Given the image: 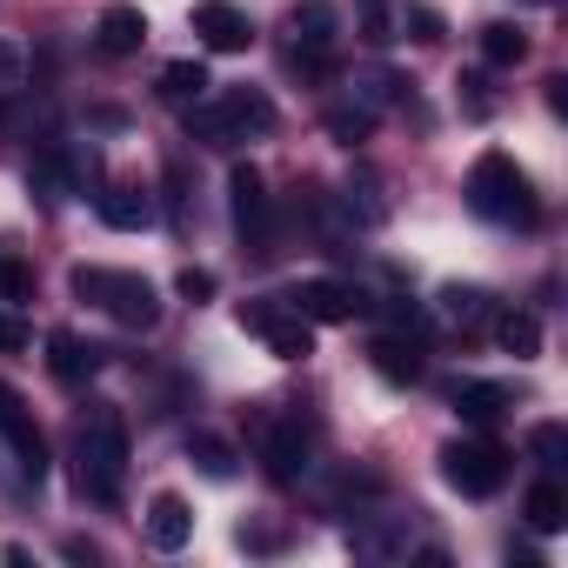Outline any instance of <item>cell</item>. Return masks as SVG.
Wrapping results in <instances>:
<instances>
[{
	"instance_id": "8",
	"label": "cell",
	"mask_w": 568,
	"mask_h": 568,
	"mask_svg": "<svg viewBox=\"0 0 568 568\" xmlns=\"http://www.w3.org/2000/svg\"><path fill=\"white\" fill-rule=\"evenodd\" d=\"M227 194H234V234H241V247H247L254 261H267V254H274V201H267V181H261V168L234 161V174H227Z\"/></svg>"
},
{
	"instance_id": "3",
	"label": "cell",
	"mask_w": 568,
	"mask_h": 568,
	"mask_svg": "<svg viewBox=\"0 0 568 568\" xmlns=\"http://www.w3.org/2000/svg\"><path fill=\"white\" fill-rule=\"evenodd\" d=\"M468 207L495 227H535V187L508 154H481L468 168Z\"/></svg>"
},
{
	"instance_id": "17",
	"label": "cell",
	"mask_w": 568,
	"mask_h": 568,
	"mask_svg": "<svg viewBox=\"0 0 568 568\" xmlns=\"http://www.w3.org/2000/svg\"><path fill=\"white\" fill-rule=\"evenodd\" d=\"M48 368H54V382L81 388V382L101 368V348H94V342H81V335H48Z\"/></svg>"
},
{
	"instance_id": "22",
	"label": "cell",
	"mask_w": 568,
	"mask_h": 568,
	"mask_svg": "<svg viewBox=\"0 0 568 568\" xmlns=\"http://www.w3.org/2000/svg\"><path fill=\"white\" fill-rule=\"evenodd\" d=\"M355 34L368 48H395L402 41V0H355Z\"/></svg>"
},
{
	"instance_id": "23",
	"label": "cell",
	"mask_w": 568,
	"mask_h": 568,
	"mask_svg": "<svg viewBox=\"0 0 568 568\" xmlns=\"http://www.w3.org/2000/svg\"><path fill=\"white\" fill-rule=\"evenodd\" d=\"M495 322V342L515 355V362H535L541 355V322L528 315V308H501V315H488Z\"/></svg>"
},
{
	"instance_id": "16",
	"label": "cell",
	"mask_w": 568,
	"mask_h": 568,
	"mask_svg": "<svg viewBox=\"0 0 568 568\" xmlns=\"http://www.w3.org/2000/svg\"><path fill=\"white\" fill-rule=\"evenodd\" d=\"M94 207H101V221H108V227H121V234H134V227H148V221H154L148 187H134V181L101 187V194H94Z\"/></svg>"
},
{
	"instance_id": "30",
	"label": "cell",
	"mask_w": 568,
	"mask_h": 568,
	"mask_svg": "<svg viewBox=\"0 0 568 568\" xmlns=\"http://www.w3.org/2000/svg\"><path fill=\"white\" fill-rule=\"evenodd\" d=\"M348 214H355L362 227L388 221V201H382V181H375V174H355V181H348Z\"/></svg>"
},
{
	"instance_id": "1",
	"label": "cell",
	"mask_w": 568,
	"mask_h": 568,
	"mask_svg": "<svg viewBox=\"0 0 568 568\" xmlns=\"http://www.w3.org/2000/svg\"><path fill=\"white\" fill-rule=\"evenodd\" d=\"M74 481L88 501L114 508L121 501V481H128V422L114 408H88V422L74 428Z\"/></svg>"
},
{
	"instance_id": "35",
	"label": "cell",
	"mask_w": 568,
	"mask_h": 568,
	"mask_svg": "<svg viewBox=\"0 0 568 568\" xmlns=\"http://www.w3.org/2000/svg\"><path fill=\"white\" fill-rule=\"evenodd\" d=\"M168 214H174V227H187V174H181V161L168 168Z\"/></svg>"
},
{
	"instance_id": "11",
	"label": "cell",
	"mask_w": 568,
	"mask_h": 568,
	"mask_svg": "<svg viewBox=\"0 0 568 568\" xmlns=\"http://www.w3.org/2000/svg\"><path fill=\"white\" fill-rule=\"evenodd\" d=\"M261 462H267L274 481H302L308 475V428H302V415H274L261 428Z\"/></svg>"
},
{
	"instance_id": "21",
	"label": "cell",
	"mask_w": 568,
	"mask_h": 568,
	"mask_svg": "<svg viewBox=\"0 0 568 568\" xmlns=\"http://www.w3.org/2000/svg\"><path fill=\"white\" fill-rule=\"evenodd\" d=\"M521 515H528V528H535V535H555V528L568 521V488H561L555 475H541V481L521 495Z\"/></svg>"
},
{
	"instance_id": "33",
	"label": "cell",
	"mask_w": 568,
	"mask_h": 568,
	"mask_svg": "<svg viewBox=\"0 0 568 568\" xmlns=\"http://www.w3.org/2000/svg\"><path fill=\"white\" fill-rule=\"evenodd\" d=\"M415 28V41H442V14L422 8V0H402V34Z\"/></svg>"
},
{
	"instance_id": "9",
	"label": "cell",
	"mask_w": 568,
	"mask_h": 568,
	"mask_svg": "<svg viewBox=\"0 0 568 568\" xmlns=\"http://www.w3.org/2000/svg\"><path fill=\"white\" fill-rule=\"evenodd\" d=\"M0 442H8V455H14V468H21L28 481L48 475V435H41L34 408H28L8 382H0Z\"/></svg>"
},
{
	"instance_id": "18",
	"label": "cell",
	"mask_w": 568,
	"mask_h": 568,
	"mask_svg": "<svg viewBox=\"0 0 568 568\" xmlns=\"http://www.w3.org/2000/svg\"><path fill=\"white\" fill-rule=\"evenodd\" d=\"M141 41H148V14H141V8H108V14H101V54H108V61L141 54Z\"/></svg>"
},
{
	"instance_id": "31",
	"label": "cell",
	"mask_w": 568,
	"mask_h": 568,
	"mask_svg": "<svg viewBox=\"0 0 568 568\" xmlns=\"http://www.w3.org/2000/svg\"><path fill=\"white\" fill-rule=\"evenodd\" d=\"M528 455L541 462V475H561V462H568V428H561V422H541V428L528 435Z\"/></svg>"
},
{
	"instance_id": "25",
	"label": "cell",
	"mask_w": 568,
	"mask_h": 568,
	"mask_svg": "<svg viewBox=\"0 0 568 568\" xmlns=\"http://www.w3.org/2000/svg\"><path fill=\"white\" fill-rule=\"evenodd\" d=\"M201 94H207V68H201V61H168V68H161V101L194 108Z\"/></svg>"
},
{
	"instance_id": "4",
	"label": "cell",
	"mask_w": 568,
	"mask_h": 568,
	"mask_svg": "<svg viewBox=\"0 0 568 568\" xmlns=\"http://www.w3.org/2000/svg\"><path fill=\"white\" fill-rule=\"evenodd\" d=\"M74 295L94 302L101 315H114L121 328H154V322H161L154 281H141V274H128V267H74Z\"/></svg>"
},
{
	"instance_id": "20",
	"label": "cell",
	"mask_w": 568,
	"mask_h": 568,
	"mask_svg": "<svg viewBox=\"0 0 568 568\" xmlns=\"http://www.w3.org/2000/svg\"><path fill=\"white\" fill-rule=\"evenodd\" d=\"M455 415L468 428H495L508 415V388H495V382H455Z\"/></svg>"
},
{
	"instance_id": "2",
	"label": "cell",
	"mask_w": 568,
	"mask_h": 568,
	"mask_svg": "<svg viewBox=\"0 0 568 568\" xmlns=\"http://www.w3.org/2000/svg\"><path fill=\"white\" fill-rule=\"evenodd\" d=\"M274 128V101L261 94V88H234V94H221V101H194L187 108V134L194 141H207V148H241V141H254V134H267Z\"/></svg>"
},
{
	"instance_id": "14",
	"label": "cell",
	"mask_w": 568,
	"mask_h": 568,
	"mask_svg": "<svg viewBox=\"0 0 568 568\" xmlns=\"http://www.w3.org/2000/svg\"><path fill=\"white\" fill-rule=\"evenodd\" d=\"M348 548H355L362 561H402V555L415 548V521H408V515H375L368 528L348 535Z\"/></svg>"
},
{
	"instance_id": "27",
	"label": "cell",
	"mask_w": 568,
	"mask_h": 568,
	"mask_svg": "<svg viewBox=\"0 0 568 568\" xmlns=\"http://www.w3.org/2000/svg\"><path fill=\"white\" fill-rule=\"evenodd\" d=\"M375 121H382L375 108H362V101H342V108H328V121H322V128H328L342 148H355V141H368V134H375Z\"/></svg>"
},
{
	"instance_id": "26",
	"label": "cell",
	"mask_w": 568,
	"mask_h": 568,
	"mask_svg": "<svg viewBox=\"0 0 568 568\" xmlns=\"http://www.w3.org/2000/svg\"><path fill=\"white\" fill-rule=\"evenodd\" d=\"M481 61H488V68H521V61H528V34L508 28V21L481 28Z\"/></svg>"
},
{
	"instance_id": "29",
	"label": "cell",
	"mask_w": 568,
	"mask_h": 568,
	"mask_svg": "<svg viewBox=\"0 0 568 568\" xmlns=\"http://www.w3.org/2000/svg\"><path fill=\"white\" fill-rule=\"evenodd\" d=\"M187 455L201 462V475H207V481H227V475H234V448H227L221 435H207V428H201V435H187Z\"/></svg>"
},
{
	"instance_id": "10",
	"label": "cell",
	"mask_w": 568,
	"mask_h": 568,
	"mask_svg": "<svg viewBox=\"0 0 568 568\" xmlns=\"http://www.w3.org/2000/svg\"><path fill=\"white\" fill-rule=\"evenodd\" d=\"M288 302H295L308 322H322V328H342V322H362V315H375V302L355 288V281H328V274H322V281H302V288H295Z\"/></svg>"
},
{
	"instance_id": "6",
	"label": "cell",
	"mask_w": 568,
	"mask_h": 568,
	"mask_svg": "<svg viewBox=\"0 0 568 568\" xmlns=\"http://www.w3.org/2000/svg\"><path fill=\"white\" fill-rule=\"evenodd\" d=\"M288 34H295L288 61H295L302 74L328 81V74H335V48H342V14H335V0H302V8L288 14Z\"/></svg>"
},
{
	"instance_id": "34",
	"label": "cell",
	"mask_w": 568,
	"mask_h": 568,
	"mask_svg": "<svg viewBox=\"0 0 568 568\" xmlns=\"http://www.w3.org/2000/svg\"><path fill=\"white\" fill-rule=\"evenodd\" d=\"M28 348H34V328L14 308H0V355H28Z\"/></svg>"
},
{
	"instance_id": "24",
	"label": "cell",
	"mask_w": 568,
	"mask_h": 568,
	"mask_svg": "<svg viewBox=\"0 0 568 568\" xmlns=\"http://www.w3.org/2000/svg\"><path fill=\"white\" fill-rule=\"evenodd\" d=\"M488 315H495V302H488L481 288H442V322H448V328L475 335V328H481Z\"/></svg>"
},
{
	"instance_id": "37",
	"label": "cell",
	"mask_w": 568,
	"mask_h": 568,
	"mask_svg": "<svg viewBox=\"0 0 568 568\" xmlns=\"http://www.w3.org/2000/svg\"><path fill=\"white\" fill-rule=\"evenodd\" d=\"M14 81H21V48L0 41V88H14Z\"/></svg>"
},
{
	"instance_id": "28",
	"label": "cell",
	"mask_w": 568,
	"mask_h": 568,
	"mask_svg": "<svg viewBox=\"0 0 568 568\" xmlns=\"http://www.w3.org/2000/svg\"><path fill=\"white\" fill-rule=\"evenodd\" d=\"M355 101L382 114V108H395V101H408V81H402V74H388V68H375V74H362V81H355Z\"/></svg>"
},
{
	"instance_id": "36",
	"label": "cell",
	"mask_w": 568,
	"mask_h": 568,
	"mask_svg": "<svg viewBox=\"0 0 568 568\" xmlns=\"http://www.w3.org/2000/svg\"><path fill=\"white\" fill-rule=\"evenodd\" d=\"M181 295H187V302H207V295H214V274H207V267H187V274H181Z\"/></svg>"
},
{
	"instance_id": "5",
	"label": "cell",
	"mask_w": 568,
	"mask_h": 568,
	"mask_svg": "<svg viewBox=\"0 0 568 568\" xmlns=\"http://www.w3.org/2000/svg\"><path fill=\"white\" fill-rule=\"evenodd\" d=\"M442 475H448V488H455V495L488 501V495L508 481V448H501V442H488V435H462V442H448V448H442Z\"/></svg>"
},
{
	"instance_id": "13",
	"label": "cell",
	"mask_w": 568,
	"mask_h": 568,
	"mask_svg": "<svg viewBox=\"0 0 568 568\" xmlns=\"http://www.w3.org/2000/svg\"><path fill=\"white\" fill-rule=\"evenodd\" d=\"M88 168H94V161H81L74 148L48 141V148L34 154V174H28V181H34L48 201H68V194H81V187H88Z\"/></svg>"
},
{
	"instance_id": "7",
	"label": "cell",
	"mask_w": 568,
	"mask_h": 568,
	"mask_svg": "<svg viewBox=\"0 0 568 568\" xmlns=\"http://www.w3.org/2000/svg\"><path fill=\"white\" fill-rule=\"evenodd\" d=\"M241 328L247 335H261L281 362H308L315 355V322L281 295V302H241Z\"/></svg>"
},
{
	"instance_id": "19",
	"label": "cell",
	"mask_w": 568,
	"mask_h": 568,
	"mask_svg": "<svg viewBox=\"0 0 568 568\" xmlns=\"http://www.w3.org/2000/svg\"><path fill=\"white\" fill-rule=\"evenodd\" d=\"M368 355H375V375H382V382H395V388H415V382L428 375V362H422V348H415V342H395V335H382Z\"/></svg>"
},
{
	"instance_id": "12",
	"label": "cell",
	"mask_w": 568,
	"mask_h": 568,
	"mask_svg": "<svg viewBox=\"0 0 568 568\" xmlns=\"http://www.w3.org/2000/svg\"><path fill=\"white\" fill-rule=\"evenodd\" d=\"M194 34L214 48V54H247L254 48V21L234 0H194Z\"/></svg>"
},
{
	"instance_id": "32",
	"label": "cell",
	"mask_w": 568,
	"mask_h": 568,
	"mask_svg": "<svg viewBox=\"0 0 568 568\" xmlns=\"http://www.w3.org/2000/svg\"><path fill=\"white\" fill-rule=\"evenodd\" d=\"M0 302H8V308L34 302V267L28 261H0Z\"/></svg>"
},
{
	"instance_id": "15",
	"label": "cell",
	"mask_w": 568,
	"mask_h": 568,
	"mask_svg": "<svg viewBox=\"0 0 568 568\" xmlns=\"http://www.w3.org/2000/svg\"><path fill=\"white\" fill-rule=\"evenodd\" d=\"M148 541H154L161 555L187 548V541H194V508H187L181 495H154V501H148Z\"/></svg>"
}]
</instances>
